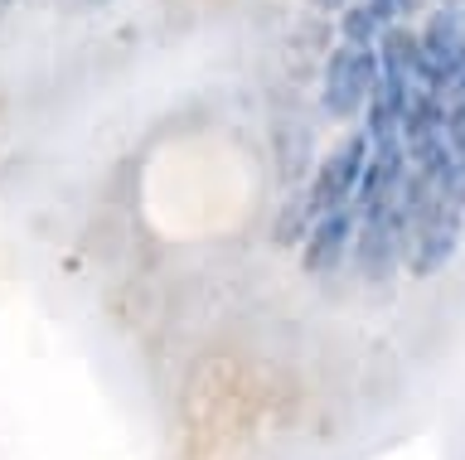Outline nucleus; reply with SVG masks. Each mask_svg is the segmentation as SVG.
I'll list each match as a JSON object with an SVG mask.
<instances>
[{
  "label": "nucleus",
  "mask_w": 465,
  "mask_h": 460,
  "mask_svg": "<svg viewBox=\"0 0 465 460\" xmlns=\"http://www.w3.org/2000/svg\"><path fill=\"white\" fill-rule=\"evenodd\" d=\"M402 219H407V242H402V267L412 277H436L460 248L465 233V209L450 199L446 180L431 175H407L402 190Z\"/></svg>",
  "instance_id": "obj_1"
},
{
  "label": "nucleus",
  "mask_w": 465,
  "mask_h": 460,
  "mask_svg": "<svg viewBox=\"0 0 465 460\" xmlns=\"http://www.w3.org/2000/svg\"><path fill=\"white\" fill-rule=\"evenodd\" d=\"M465 83V10L431 5L417 24V88L446 97Z\"/></svg>",
  "instance_id": "obj_2"
},
{
  "label": "nucleus",
  "mask_w": 465,
  "mask_h": 460,
  "mask_svg": "<svg viewBox=\"0 0 465 460\" xmlns=\"http://www.w3.org/2000/svg\"><path fill=\"white\" fill-rule=\"evenodd\" d=\"M412 175V170H407ZM407 190V184H402ZM359 223H354V267L369 286H383L392 271L402 267V242H407V219H402V194L373 199V204H359Z\"/></svg>",
  "instance_id": "obj_3"
},
{
  "label": "nucleus",
  "mask_w": 465,
  "mask_h": 460,
  "mask_svg": "<svg viewBox=\"0 0 465 460\" xmlns=\"http://www.w3.org/2000/svg\"><path fill=\"white\" fill-rule=\"evenodd\" d=\"M378 83V54L373 44H340L325 59V78H320V107L330 122H354L369 107V93Z\"/></svg>",
  "instance_id": "obj_4"
},
{
  "label": "nucleus",
  "mask_w": 465,
  "mask_h": 460,
  "mask_svg": "<svg viewBox=\"0 0 465 460\" xmlns=\"http://www.w3.org/2000/svg\"><path fill=\"white\" fill-rule=\"evenodd\" d=\"M363 170H369V136L363 132H349L330 146V155H320L315 175H311V190H305V209L315 213H330V209H354L359 199V184H363Z\"/></svg>",
  "instance_id": "obj_5"
},
{
  "label": "nucleus",
  "mask_w": 465,
  "mask_h": 460,
  "mask_svg": "<svg viewBox=\"0 0 465 460\" xmlns=\"http://www.w3.org/2000/svg\"><path fill=\"white\" fill-rule=\"evenodd\" d=\"M354 223H359L354 209L315 213L311 228H305V238H301V267L311 271V277H330V271H340L349 248H354Z\"/></svg>",
  "instance_id": "obj_6"
},
{
  "label": "nucleus",
  "mask_w": 465,
  "mask_h": 460,
  "mask_svg": "<svg viewBox=\"0 0 465 460\" xmlns=\"http://www.w3.org/2000/svg\"><path fill=\"white\" fill-rule=\"evenodd\" d=\"M441 107H446V151H450L446 190H450V199L465 209V83L441 97Z\"/></svg>",
  "instance_id": "obj_7"
},
{
  "label": "nucleus",
  "mask_w": 465,
  "mask_h": 460,
  "mask_svg": "<svg viewBox=\"0 0 465 460\" xmlns=\"http://www.w3.org/2000/svg\"><path fill=\"white\" fill-rule=\"evenodd\" d=\"M392 20H383V10L373 5V0H349L340 10V34L344 44H378V34L388 30Z\"/></svg>",
  "instance_id": "obj_8"
},
{
  "label": "nucleus",
  "mask_w": 465,
  "mask_h": 460,
  "mask_svg": "<svg viewBox=\"0 0 465 460\" xmlns=\"http://www.w3.org/2000/svg\"><path fill=\"white\" fill-rule=\"evenodd\" d=\"M431 5H456V0H398V15H427Z\"/></svg>",
  "instance_id": "obj_9"
},
{
  "label": "nucleus",
  "mask_w": 465,
  "mask_h": 460,
  "mask_svg": "<svg viewBox=\"0 0 465 460\" xmlns=\"http://www.w3.org/2000/svg\"><path fill=\"white\" fill-rule=\"evenodd\" d=\"M373 5L383 10V20H402V15H398V0H373Z\"/></svg>",
  "instance_id": "obj_10"
},
{
  "label": "nucleus",
  "mask_w": 465,
  "mask_h": 460,
  "mask_svg": "<svg viewBox=\"0 0 465 460\" xmlns=\"http://www.w3.org/2000/svg\"><path fill=\"white\" fill-rule=\"evenodd\" d=\"M315 5H320V10H330V15H340V10L349 5V0H315Z\"/></svg>",
  "instance_id": "obj_11"
},
{
  "label": "nucleus",
  "mask_w": 465,
  "mask_h": 460,
  "mask_svg": "<svg viewBox=\"0 0 465 460\" xmlns=\"http://www.w3.org/2000/svg\"><path fill=\"white\" fill-rule=\"evenodd\" d=\"M10 5H15V0H0V15H5V10H10Z\"/></svg>",
  "instance_id": "obj_12"
},
{
  "label": "nucleus",
  "mask_w": 465,
  "mask_h": 460,
  "mask_svg": "<svg viewBox=\"0 0 465 460\" xmlns=\"http://www.w3.org/2000/svg\"><path fill=\"white\" fill-rule=\"evenodd\" d=\"M87 5H107V0H87Z\"/></svg>",
  "instance_id": "obj_13"
},
{
  "label": "nucleus",
  "mask_w": 465,
  "mask_h": 460,
  "mask_svg": "<svg viewBox=\"0 0 465 460\" xmlns=\"http://www.w3.org/2000/svg\"><path fill=\"white\" fill-rule=\"evenodd\" d=\"M460 10H465V0H460Z\"/></svg>",
  "instance_id": "obj_14"
},
{
  "label": "nucleus",
  "mask_w": 465,
  "mask_h": 460,
  "mask_svg": "<svg viewBox=\"0 0 465 460\" xmlns=\"http://www.w3.org/2000/svg\"><path fill=\"white\" fill-rule=\"evenodd\" d=\"M456 5H460V0H456Z\"/></svg>",
  "instance_id": "obj_15"
}]
</instances>
